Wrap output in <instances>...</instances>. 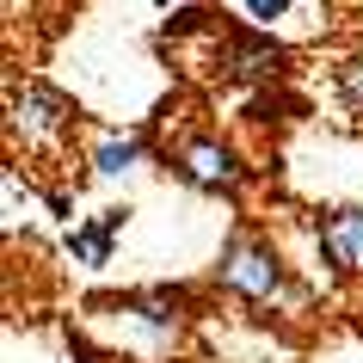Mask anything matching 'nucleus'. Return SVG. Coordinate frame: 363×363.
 <instances>
[{"mask_svg":"<svg viewBox=\"0 0 363 363\" xmlns=\"http://www.w3.org/2000/svg\"><path fill=\"white\" fill-rule=\"evenodd\" d=\"M339 93H345V99H351V105L363 111V56H351V62L339 68Z\"/></svg>","mask_w":363,"mask_h":363,"instance_id":"1a4fd4ad","label":"nucleus"},{"mask_svg":"<svg viewBox=\"0 0 363 363\" xmlns=\"http://www.w3.org/2000/svg\"><path fill=\"white\" fill-rule=\"evenodd\" d=\"M185 308H191V296H185V289H167V284L123 296V314H135L142 326H160V333H179V326H185Z\"/></svg>","mask_w":363,"mask_h":363,"instance_id":"39448f33","label":"nucleus"},{"mask_svg":"<svg viewBox=\"0 0 363 363\" xmlns=\"http://www.w3.org/2000/svg\"><path fill=\"white\" fill-rule=\"evenodd\" d=\"M135 160H142V142H135V135H105V142L93 148V172H105V179L130 172Z\"/></svg>","mask_w":363,"mask_h":363,"instance_id":"6e6552de","label":"nucleus"},{"mask_svg":"<svg viewBox=\"0 0 363 363\" xmlns=\"http://www.w3.org/2000/svg\"><path fill=\"white\" fill-rule=\"evenodd\" d=\"M228 74L234 80H271V74H284V43H271V38H234L228 43Z\"/></svg>","mask_w":363,"mask_h":363,"instance_id":"423d86ee","label":"nucleus"},{"mask_svg":"<svg viewBox=\"0 0 363 363\" xmlns=\"http://www.w3.org/2000/svg\"><path fill=\"white\" fill-rule=\"evenodd\" d=\"M123 222H130V210H105L93 228H74V234H68V247H74L86 265H105V259H111V234L123 228Z\"/></svg>","mask_w":363,"mask_h":363,"instance_id":"0eeeda50","label":"nucleus"},{"mask_svg":"<svg viewBox=\"0 0 363 363\" xmlns=\"http://www.w3.org/2000/svg\"><path fill=\"white\" fill-rule=\"evenodd\" d=\"M314 240H320L326 265L345 271V277H363V203H339V210L320 216V228H314Z\"/></svg>","mask_w":363,"mask_h":363,"instance_id":"7ed1b4c3","label":"nucleus"},{"mask_svg":"<svg viewBox=\"0 0 363 363\" xmlns=\"http://www.w3.org/2000/svg\"><path fill=\"white\" fill-rule=\"evenodd\" d=\"M74 117V105L62 93H50V86H13V123L31 135H56L62 123Z\"/></svg>","mask_w":363,"mask_h":363,"instance_id":"20e7f679","label":"nucleus"},{"mask_svg":"<svg viewBox=\"0 0 363 363\" xmlns=\"http://www.w3.org/2000/svg\"><path fill=\"white\" fill-rule=\"evenodd\" d=\"M172 172H179L191 191H210V197H234L247 185L240 154H234L228 142H216V135H185V142L172 148Z\"/></svg>","mask_w":363,"mask_h":363,"instance_id":"f03ea898","label":"nucleus"},{"mask_svg":"<svg viewBox=\"0 0 363 363\" xmlns=\"http://www.w3.org/2000/svg\"><path fill=\"white\" fill-rule=\"evenodd\" d=\"M252 19H277V13H289V0H247Z\"/></svg>","mask_w":363,"mask_h":363,"instance_id":"9d476101","label":"nucleus"},{"mask_svg":"<svg viewBox=\"0 0 363 363\" xmlns=\"http://www.w3.org/2000/svg\"><path fill=\"white\" fill-rule=\"evenodd\" d=\"M216 284L228 289V296H240V302H277L284 284H289V271H284V259H277L271 240H259V234H234L228 247H222Z\"/></svg>","mask_w":363,"mask_h":363,"instance_id":"f257e3e1","label":"nucleus"}]
</instances>
